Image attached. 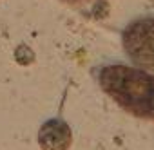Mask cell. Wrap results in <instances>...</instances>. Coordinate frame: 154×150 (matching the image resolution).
Instances as JSON below:
<instances>
[{"instance_id":"6da1fadb","label":"cell","mask_w":154,"mask_h":150,"mask_svg":"<svg viewBox=\"0 0 154 150\" xmlns=\"http://www.w3.org/2000/svg\"><path fill=\"white\" fill-rule=\"evenodd\" d=\"M102 91L134 118L154 121V76L140 67L123 63L103 65L98 70Z\"/></svg>"},{"instance_id":"7a4b0ae2","label":"cell","mask_w":154,"mask_h":150,"mask_svg":"<svg viewBox=\"0 0 154 150\" xmlns=\"http://www.w3.org/2000/svg\"><path fill=\"white\" fill-rule=\"evenodd\" d=\"M122 44L136 67L154 70V16L131 22L122 34Z\"/></svg>"},{"instance_id":"3957f363","label":"cell","mask_w":154,"mask_h":150,"mask_svg":"<svg viewBox=\"0 0 154 150\" xmlns=\"http://www.w3.org/2000/svg\"><path fill=\"white\" fill-rule=\"evenodd\" d=\"M65 4H84V2H89V0H62Z\"/></svg>"}]
</instances>
